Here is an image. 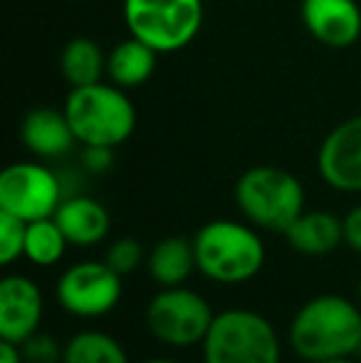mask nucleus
Segmentation results:
<instances>
[{
    "instance_id": "obj_1",
    "label": "nucleus",
    "mask_w": 361,
    "mask_h": 363,
    "mask_svg": "<svg viewBox=\"0 0 361 363\" xmlns=\"http://www.w3.org/2000/svg\"><path fill=\"white\" fill-rule=\"evenodd\" d=\"M289 346L307 363L352 359L361 349V311L347 296H314L294 314Z\"/></svg>"
},
{
    "instance_id": "obj_2",
    "label": "nucleus",
    "mask_w": 361,
    "mask_h": 363,
    "mask_svg": "<svg viewBox=\"0 0 361 363\" xmlns=\"http://www.w3.org/2000/svg\"><path fill=\"white\" fill-rule=\"evenodd\" d=\"M196 267L218 284H243L265 264V245L257 230L238 220H211L193 235Z\"/></svg>"
},
{
    "instance_id": "obj_3",
    "label": "nucleus",
    "mask_w": 361,
    "mask_h": 363,
    "mask_svg": "<svg viewBox=\"0 0 361 363\" xmlns=\"http://www.w3.org/2000/svg\"><path fill=\"white\" fill-rule=\"evenodd\" d=\"M77 144L116 148L136 129V109L126 89L111 82H96L87 86H72L65 101Z\"/></svg>"
},
{
    "instance_id": "obj_4",
    "label": "nucleus",
    "mask_w": 361,
    "mask_h": 363,
    "mask_svg": "<svg viewBox=\"0 0 361 363\" xmlns=\"http://www.w3.org/2000/svg\"><path fill=\"white\" fill-rule=\"evenodd\" d=\"M235 203L250 225L267 233H284L304 213V188L284 168L255 166L238 178Z\"/></svg>"
},
{
    "instance_id": "obj_5",
    "label": "nucleus",
    "mask_w": 361,
    "mask_h": 363,
    "mask_svg": "<svg viewBox=\"0 0 361 363\" xmlns=\"http://www.w3.org/2000/svg\"><path fill=\"white\" fill-rule=\"evenodd\" d=\"M203 363H279L282 349L274 326L252 309L216 314L206 339Z\"/></svg>"
},
{
    "instance_id": "obj_6",
    "label": "nucleus",
    "mask_w": 361,
    "mask_h": 363,
    "mask_svg": "<svg viewBox=\"0 0 361 363\" xmlns=\"http://www.w3.org/2000/svg\"><path fill=\"white\" fill-rule=\"evenodd\" d=\"M124 23L159 55L179 52L201 33L203 0H124Z\"/></svg>"
},
{
    "instance_id": "obj_7",
    "label": "nucleus",
    "mask_w": 361,
    "mask_h": 363,
    "mask_svg": "<svg viewBox=\"0 0 361 363\" xmlns=\"http://www.w3.org/2000/svg\"><path fill=\"white\" fill-rule=\"evenodd\" d=\"M211 304L198 291L181 287H164L146 306V329L156 341L176 349L203 344L211 329Z\"/></svg>"
},
{
    "instance_id": "obj_8",
    "label": "nucleus",
    "mask_w": 361,
    "mask_h": 363,
    "mask_svg": "<svg viewBox=\"0 0 361 363\" xmlns=\"http://www.w3.org/2000/svg\"><path fill=\"white\" fill-rule=\"evenodd\" d=\"M57 173L35 161H20L0 173V211L13 213L25 223L52 218L62 203Z\"/></svg>"
},
{
    "instance_id": "obj_9",
    "label": "nucleus",
    "mask_w": 361,
    "mask_h": 363,
    "mask_svg": "<svg viewBox=\"0 0 361 363\" xmlns=\"http://www.w3.org/2000/svg\"><path fill=\"white\" fill-rule=\"evenodd\" d=\"M57 299L62 309L79 319L106 316L121 299V274L106 262L84 259L67 267L57 279Z\"/></svg>"
},
{
    "instance_id": "obj_10",
    "label": "nucleus",
    "mask_w": 361,
    "mask_h": 363,
    "mask_svg": "<svg viewBox=\"0 0 361 363\" xmlns=\"http://www.w3.org/2000/svg\"><path fill=\"white\" fill-rule=\"evenodd\" d=\"M317 168L322 181L334 191L361 193V114L342 121L324 136Z\"/></svg>"
},
{
    "instance_id": "obj_11",
    "label": "nucleus",
    "mask_w": 361,
    "mask_h": 363,
    "mask_svg": "<svg viewBox=\"0 0 361 363\" xmlns=\"http://www.w3.org/2000/svg\"><path fill=\"white\" fill-rule=\"evenodd\" d=\"M45 314L43 291L30 277L8 274L0 282V339L25 344L38 334Z\"/></svg>"
},
{
    "instance_id": "obj_12",
    "label": "nucleus",
    "mask_w": 361,
    "mask_h": 363,
    "mask_svg": "<svg viewBox=\"0 0 361 363\" xmlns=\"http://www.w3.org/2000/svg\"><path fill=\"white\" fill-rule=\"evenodd\" d=\"M302 20L309 35L327 48H352L361 38L357 0H302Z\"/></svg>"
},
{
    "instance_id": "obj_13",
    "label": "nucleus",
    "mask_w": 361,
    "mask_h": 363,
    "mask_svg": "<svg viewBox=\"0 0 361 363\" xmlns=\"http://www.w3.org/2000/svg\"><path fill=\"white\" fill-rule=\"evenodd\" d=\"M20 139L38 158H60L77 144V136L70 126L65 109L57 111L50 106H40L25 116L20 126Z\"/></svg>"
},
{
    "instance_id": "obj_14",
    "label": "nucleus",
    "mask_w": 361,
    "mask_h": 363,
    "mask_svg": "<svg viewBox=\"0 0 361 363\" xmlns=\"http://www.w3.org/2000/svg\"><path fill=\"white\" fill-rule=\"evenodd\" d=\"M282 235L294 252L304 257H327L344 245V218L329 211H304Z\"/></svg>"
},
{
    "instance_id": "obj_15",
    "label": "nucleus",
    "mask_w": 361,
    "mask_h": 363,
    "mask_svg": "<svg viewBox=\"0 0 361 363\" xmlns=\"http://www.w3.org/2000/svg\"><path fill=\"white\" fill-rule=\"evenodd\" d=\"M52 218L57 220L67 242L77 245V247L99 245L109 235L111 228V218L106 213V208L89 196L65 198Z\"/></svg>"
},
{
    "instance_id": "obj_16",
    "label": "nucleus",
    "mask_w": 361,
    "mask_h": 363,
    "mask_svg": "<svg viewBox=\"0 0 361 363\" xmlns=\"http://www.w3.org/2000/svg\"><path fill=\"white\" fill-rule=\"evenodd\" d=\"M156 57L159 52L154 48L129 35L106 55V77L111 84L121 86V89H136L154 77Z\"/></svg>"
},
{
    "instance_id": "obj_17",
    "label": "nucleus",
    "mask_w": 361,
    "mask_h": 363,
    "mask_svg": "<svg viewBox=\"0 0 361 363\" xmlns=\"http://www.w3.org/2000/svg\"><path fill=\"white\" fill-rule=\"evenodd\" d=\"M146 269H149V277L159 287H181L191 277L193 269H198L193 240L179 238V235L164 238L149 252Z\"/></svg>"
},
{
    "instance_id": "obj_18",
    "label": "nucleus",
    "mask_w": 361,
    "mask_h": 363,
    "mask_svg": "<svg viewBox=\"0 0 361 363\" xmlns=\"http://www.w3.org/2000/svg\"><path fill=\"white\" fill-rule=\"evenodd\" d=\"M60 72L70 86H87L106 74V55L91 38H74L60 52Z\"/></svg>"
},
{
    "instance_id": "obj_19",
    "label": "nucleus",
    "mask_w": 361,
    "mask_h": 363,
    "mask_svg": "<svg viewBox=\"0 0 361 363\" xmlns=\"http://www.w3.org/2000/svg\"><path fill=\"white\" fill-rule=\"evenodd\" d=\"M62 363H129V356L114 336L79 331L62 346Z\"/></svg>"
},
{
    "instance_id": "obj_20",
    "label": "nucleus",
    "mask_w": 361,
    "mask_h": 363,
    "mask_svg": "<svg viewBox=\"0 0 361 363\" xmlns=\"http://www.w3.org/2000/svg\"><path fill=\"white\" fill-rule=\"evenodd\" d=\"M67 238L60 230L55 218H43L28 223V233H25V257L33 264L40 267H52L65 257L67 250Z\"/></svg>"
},
{
    "instance_id": "obj_21",
    "label": "nucleus",
    "mask_w": 361,
    "mask_h": 363,
    "mask_svg": "<svg viewBox=\"0 0 361 363\" xmlns=\"http://www.w3.org/2000/svg\"><path fill=\"white\" fill-rule=\"evenodd\" d=\"M25 233H28L25 220L0 211V262L13 264L15 259L25 257Z\"/></svg>"
},
{
    "instance_id": "obj_22",
    "label": "nucleus",
    "mask_w": 361,
    "mask_h": 363,
    "mask_svg": "<svg viewBox=\"0 0 361 363\" xmlns=\"http://www.w3.org/2000/svg\"><path fill=\"white\" fill-rule=\"evenodd\" d=\"M141 259H144V250H141V245L136 242L134 238H119L116 242L109 245L104 262L109 264L116 274L126 277V274H131L136 267H139Z\"/></svg>"
},
{
    "instance_id": "obj_23",
    "label": "nucleus",
    "mask_w": 361,
    "mask_h": 363,
    "mask_svg": "<svg viewBox=\"0 0 361 363\" xmlns=\"http://www.w3.org/2000/svg\"><path fill=\"white\" fill-rule=\"evenodd\" d=\"M20 346H23L25 363H62V349L48 334H33Z\"/></svg>"
},
{
    "instance_id": "obj_24",
    "label": "nucleus",
    "mask_w": 361,
    "mask_h": 363,
    "mask_svg": "<svg viewBox=\"0 0 361 363\" xmlns=\"http://www.w3.org/2000/svg\"><path fill=\"white\" fill-rule=\"evenodd\" d=\"M344 245L361 255V203L344 216Z\"/></svg>"
},
{
    "instance_id": "obj_25",
    "label": "nucleus",
    "mask_w": 361,
    "mask_h": 363,
    "mask_svg": "<svg viewBox=\"0 0 361 363\" xmlns=\"http://www.w3.org/2000/svg\"><path fill=\"white\" fill-rule=\"evenodd\" d=\"M111 151L114 148H104V146H84L82 153V163L84 168L91 173H104L111 168Z\"/></svg>"
},
{
    "instance_id": "obj_26",
    "label": "nucleus",
    "mask_w": 361,
    "mask_h": 363,
    "mask_svg": "<svg viewBox=\"0 0 361 363\" xmlns=\"http://www.w3.org/2000/svg\"><path fill=\"white\" fill-rule=\"evenodd\" d=\"M0 363H25L23 346L0 339Z\"/></svg>"
},
{
    "instance_id": "obj_27",
    "label": "nucleus",
    "mask_w": 361,
    "mask_h": 363,
    "mask_svg": "<svg viewBox=\"0 0 361 363\" xmlns=\"http://www.w3.org/2000/svg\"><path fill=\"white\" fill-rule=\"evenodd\" d=\"M141 363H179V361H174V359H146Z\"/></svg>"
},
{
    "instance_id": "obj_28",
    "label": "nucleus",
    "mask_w": 361,
    "mask_h": 363,
    "mask_svg": "<svg viewBox=\"0 0 361 363\" xmlns=\"http://www.w3.org/2000/svg\"><path fill=\"white\" fill-rule=\"evenodd\" d=\"M314 363H354L352 359H334V361H314Z\"/></svg>"
},
{
    "instance_id": "obj_29",
    "label": "nucleus",
    "mask_w": 361,
    "mask_h": 363,
    "mask_svg": "<svg viewBox=\"0 0 361 363\" xmlns=\"http://www.w3.org/2000/svg\"><path fill=\"white\" fill-rule=\"evenodd\" d=\"M359 301H361V277H359Z\"/></svg>"
},
{
    "instance_id": "obj_30",
    "label": "nucleus",
    "mask_w": 361,
    "mask_h": 363,
    "mask_svg": "<svg viewBox=\"0 0 361 363\" xmlns=\"http://www.w3.org/2000/svg\"><path fill=\"white\" fill-rule=\"evenodd\" d=\"M359 351H361V349H359Z\"/></svg>"
}]
</instances>
